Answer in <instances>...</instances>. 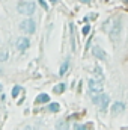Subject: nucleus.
I'll return each mask as SVG.
<instances>
[{"mask_svg":"<svg viewBox=\"0 0 128 130\" xmlns=\"http://www.w3.org/2000/svg\"><path fill=\"white\" fill-rule=\"evenodd\" d=\"M81 3H89V0H80Z\"/></svg>","mask_w":128,"mask_h":130,"instance_id":"a211bd4d","label":"nucleus"},{"mask_svg":"<svg viewBox=\"0 0 128 130\" xmlns=\"http://www.w3.org/2000/svg\"><path fill=\"white\" fill-rule=\"evenodd\" d=\"M18 12L23 15H32L35 12V5L32 2H20L18 3Z\"/></svg>","mask_w":128,"mask_h":130,"instance_id":"f03ea898","label":"nucleus"},{"mask_svg":"<svg viewBox=\"0 0 128 130\" xmlns=\"http://www.w3.org/2000/svg\"><path fill=\"white\" fill-rule=\"evenodd\" d=\"M29 45H30V41H29L27 38H18L17 47H18L20 50H26V48H29Z\"/></svg>","mask_w":128,"mask_h":130,"instance_id":"0eeeda50","label":"nucleus"},{"mask_svg":"<svg viewBox=\"0 0 128 130\" xmlns=\"http://www.w3.org/2000/svg\"><path fill=\"white\" fill-rule=\"evenodd\" d=\"M68 67H69V62H68V61L62 64V67H60V71H59V73H60V76H63L65 73H66V70H68Z\"/></svg>","mask_w":128,"mask_h":130,"instance_id":"ddd939ff","label":"nucleus"},{"mask_svg":"<svg viewBox=\"0 0 128 130\" xmlns=\"http://www.w3.org/2000/svg\"><path fill=\"white\" fill-rule=\"evenodd\" d=\"M63 91H65V85L63 83H59V85L54 86V92H56V94H62Z\"/></svg>","mask_w":128,"mask_h":130,"instance_id":"f8f14e48","label":"nucleus"},{"mask_svg":"<svg viewBox=\"0 0 128 130\" xmlns=\"http://www.w3.org/2000/svg\"><path fill=\"white\" fill-rule=\"evenodd\" d=\"M20 29L26 33H33L36 30V24H35V21L32 18H27V20H23L20 23Z\"/></svg>","mask_w":128,"mask_h":130,"instance_id":"20e7f679","label":"nucleus"},{"mask_svg":"<svg viewBox=\"0 0 128 130\" xmlns=\"http://www.w3.org/2000/svg\"><path fill=\"white\" fill-rule=\"evenodd\" d=\"M48 110H50V112H59V110H60L59 103H51V104L48 106Z\"/></svg>","mask_w":128,"mask_h":130,"instance_id":"9b49d317","label":"nucleus"},{"mask_svg":"<svg viewBox=\"0 0 128 130\" xmlns=\"http://www.w3.org/2000/svg\"><path fill=\"white\" fill-rule=\"evenodd\" d=\"M121 27H122V23H121V20L118 18V20L113 23V27H112V30H110V39H112V41H116V39L119 38V35H121Z\"/></svg>","mask_w":128,"mask_h":130,"instance_id":"39448f33","label":"nucleus"},{"mask_svg":"<svg viewBox=\"0 0 128 130\" xmlns=\"http://www.w3.org/2000/svg\"><path fill=\"white\" fill-rule=\"evenodd\" d=\"M125 2H127V3H128V0H125Z\"/></svg>","mask_w":128,"mask_h":130,"instance_id":"6ab92c4d","label":"nucleus"},{"mask_svg":"<svg viewBox=\"0 0 128 130\" xmlns=\"http://www.w3.org/2000/svg\"><path fill=\"white\" fill-rule=\"evenodd\" d=\"M94 101L98 104V109H99L101 112H105V110H107V106H109V95H107V94H102V92H101L98 97L94 98Z\"/></svg>","mask_w":128,"mask_h":130,"instance_id":"7ed1b4c3","label":"nucleus"},{"mask_svg":"<svg viewBox=\"0 0 128 130\" xmlns=\"http://www.w3.org/2000/svg\"><path fill=\"white\" fill-rule=\"evenodd\" d=\"M89 30H91V27H89V26H84V27H83V35H88Z\"/></svg>","mask_w":128,"mask_h":130,"instance_id":"2eb2a0df","label":"nucleus"},{"mask_svg":"<svg viewBox=\"0 0 128 130\" xmlns=\"http://www.w3.org/2000/svg\"><path fill=\"white\" fill-rule=\"evenodd\" d=\"M20 92H21V86L15 85V86H14V89H12V97H17Z\"/></svg>","mask_w":128,"mask_h":130,"instance_id":"4468645a","label":"nucleus"},{"mask_svg":"<svg viewBox=\"0 0 128 130\" xmlns=\"http://www.w3.org/2000/svg\"><path fill=\"white\" fill-rule=\"evenodd\" d=\"M50 101V97L47 95V94H39L38 97H36V100H35V103L36 104H41V103H48Z\"/></svg>","mask_w":128,"mask_h":130,"instance_id":"9d476101","label":"nucleus"},{"mask_svg":"<svg viewBox=\"0 0 128 130\" xmlns=\"http://www.w3.org/2000/svg\"><path fill=\"white\" fill-rule=\"evenodd\" d=\"M89 91H91V97L92 100L95 97H98L101 92H102V82H98L96 79H91L89 80Z\"/></svg>","mask_w":128,"mask_h":130,"instance_id":"f257e3e1","label":"nucleus"},{"mask_svg":"<svg viewBox=\"0 0 128 130\" xmlns=\"http://www.w3.org/2000/svg\"><path fill=\"white\" fill-rule=\"evenodd\" d=\"M92 53H94V56H96L99 61H105V59H107L105 52H104L101 47H98V45H94V47H92Z\"/></svg>","mask_w":128,"mask_h":130,"instance_id":"423d86ee","label":"nucleus"},{"mask_svg":"<svg viewBox=\"0 0 128 130\" xmlns=\"http://www.w3.org/2000/svg\"><path fill=\"white\" fill-rule=\"evenodd\" d=\"M125 110V104L122 101H116L113 106H112V113H121Z\"/></svg>","mask_w":128,"mask_h":130,"instance_id":"6e6552de","label":"nucleus"},{"mask_svg":"<svg viewBox=\"0 0 128 130\" xmlns=\"http://www.w3.org/2000/svg\"><path fill=\"white\" fill-rule=\"evenodd\" d=\"M6 56H8V53H6V52H3V53H2V56H0V59H2V61H5V59H6Z\"/></svg>","mask_w":128,"mask_h":130,"instance_id":"dca6fc26","label":"nucleus"},{"mask_svg":"<svg viewBox=\"0 0 128 130\" xmlns=\"http://www.w3.org/2000/svg\"><path fill=\"white\" fill-rule=\"evenodd\" d=\"M39 3H41V5H42V6H44V9H48V8H47V3H45V2H44V0H39Z\"/></svg>","mask_w":128,"mask_h":130,"instance_id":"f3484780","label":"nucleus"},{"mask_svg":"<svg viewBox=\"0 0 128 130\" xmlns=\"http://www.w3.org/2000/svg\"><path fill=\"white\" fill-rule=\"evenodd\" d=\"M94 79H96L98 82H102L104 80V73H102V70H101V67H95L94 68Z\"/></svg>","mask_w":128,"mask_h":130,"instance_id":"1a4fd4ad","label":"nucleus"}]
</instances>
